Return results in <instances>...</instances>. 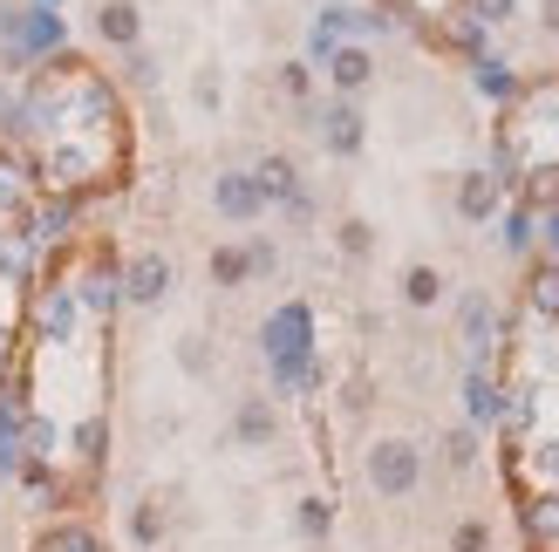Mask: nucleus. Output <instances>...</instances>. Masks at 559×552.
Returning a JSON list of instances; mask_svg holds the SVG:
<instances>
[{"label": "nucleus", "mask_w": 559, "mask_h": 552, "mask_svg": "<svg viewBox=\"0 0 559 552\" xmlns=\"http://www.w3.org/2000/svg\"><path fill=\"white\" fill-rule=\"evenodd\" d=\"M457 321H464V341H471V348H485V341H491V308H485L478 293L464 300V314H457Z\"/></svg>", "instance_id": "a211bd4d"}, {"label": "nucleus", "mask_w": 559, "mask_h": 552, "mask_svg": "<svg viewBox=\"0 0 559 552\" xmlns=\"http://www.w3.org/2000/svg\"><path fill=\"white\" fill-rule=\"evenodd\" d=\"M457 212L471 218V226H485V218L498 212V178H491V171H464V184H457Z\"/></svg>", "instance_id": "1a4fd4ad"}, {"label": "nucleus", "mask_w": 559, "mask_h": 552, "mask_svg": "<svg viewBox=\"0 0 559 552\" xmlns=\"http://www.w3.org/2000/svg\"><path fill=\"white\" fill-rule=\"evenodd\" d=\"M130 82H157V62H151L144 48H130Z\"/></svg>", "instance_id": "a878e982"}, {"label": "nucleus", "mask_w": 559, "mask_h": 552, "mask_svg": "<svg viewBox=\"0 0 559 552\" xmlns=\"http://www.w3.org/2000/svg\"><path fill=\"white\" fill-rule=\"evenodd\" d=\"M506 245H512V253H525V245H533V205H519V212L506 218Z\"/></svg>", "instance_id": "5701e85b"}, {"label": "nucleus", "mask_w": 559, "mask_h": 552, "mask_svg": "<svg viewBox=\"0 0 559 552\" xmlns=\"http://www.w3.org/2000/svg\"><path fill=\"white\" fill-rule=\"evenodd\" d=\"M334 245H342L348 260H369V253H376V226H369V218H342V232H334Z\"/></svg>", "instance_id": "dca6fc26"}, {"label": "nucleus", "mask_w": 559, "mask_h": 552, "mask_svg": "<svg viewBox=\"0 0 559 552\" xmlns=\"http://www.w3.org/2000/svg\"><path fill=\"white\" fill-rule=\"evenodd\" d=\"M233 436H239L246 451H266L273 436H280V417H273V403H266V396H246V403H239V417H233Z\"/></svg>", "instance_id": "0eeeda50"}, {"label": "nucleus", "mask_w": 559, "mask_h": 552, "mask_svg": "<svg viewBox=\"0 0 559 552\" xmlns=\"http://www.w3.org/2000/svg\"><path fill=\"white\" fill-rule=\"evenodd\" d=\"M178 369H185V375H205V369H212L205 335H178Z\"/></svg>", "instance_id": "412c9836"}, {"label": "nucleus", "mask_w": 559, "mask_h": 552, "mask_svg": "<svg viewBox=\"0 0 559 552\" xmlns=\"http://www.w3.org/2000/svg\"><path fill=\"white\" fill-rule=\"evenodd\" d=\"M103 451H109V423H103V417H90V423H75V457L90 464V471H96V464H103Z\"/></svg>", "instance_id": "2eb2a0df"}, {"label": "nucleus", "mask_w": 559, "mask_h": 552, "mask_svg": "<svg viewBox=\"0 0 559 552\" xmlns=\"http://www.w3.org/2000/svg\"><path fill=\"white\" fill-rule=\"evenodd\" d=\"M328 75H334V89L355 103V96L376 82V55H369V48H334V55H328Z\"/></svg>", "instance_id": "423d86ee"}, {"label": "nucleus", "mask_w": 559, "mask_h": 552, "mask_svg": "<svg viewBox=\"0 0 559 552\" xmlns=\"http://www.w3.org/2000/svg\"><path fill=\"white\" fill-rule=\"evenodd\" d=\"M451 552H491V526H485V518H457V526H451Z\"/></svg>", "instance_id": "6ab92c4d"}, {"label": "nucleus", "mask_w": 559, "mask_h": 552, "mask_svg": "<svg viewBox=\"0 0 559 552\" xmlns=\"http://www.w3.org/2000/svg\"><path fill=\"white\" fill-rule=\"evenodd\" d=\"M539 27H546V35H559V0H539Z\"/></svg>", "instance_id": "bb28decb"}, {"label": "nucleus", "mask_w": 559, "mask_h": 552, "mask_svg": "<svg viewBox=\"0 0 559 552\" xmlns=\"http://www.w3.org/2000/svg\"><path fill=\"white\" fill-rule=\"evenodd\" d=\"M361 471H369L376 499H409V491L424 484V451H416L409 436H376L369 457H361Z\"/></svg>", "instance_id": "f257e3e1"}, {"label": "nucleus", "mask_w": 559, "mask_h": 552, "mask_svg": "<svg viewBox=\"0 0 559 552\" xmlns=\"http://www.w3.org/2000/svg\"><path fill=\"white\" fill-rule=\"evenodd\" d=\"M294 526H300L307 539H321V532L334 526V512H328V499H300V512H294Z\"/></svg>", "instance_id": "aec40b11"}, {"label": "nucleus", "mask_w": 559, "mask_h": 552, "mask_svg": "<svg viewBox=\"0 0 559 552\" xmlns=\"http://www.w3.org/2000/svg\"><path fill=\"white\" fill-rule=\"evenodd\" d=\"M280 89H287V96H307V62H287V69H280Z\"/></svg>", "instance_id": "393cba45"}, {"label": "nucleus", "mask_w": 559, "mask_h": 552, "mask_svg": "<svg viewBox=\"0 0 559 552\" xmlns=\"http://www.w3.org/2000/svg\"><path fill=\"white\" fill-rule=\"evenodd\" d=\"M443 464H451V471H471V464H478V430H451V436H443Z\"/></svg>", "instance_id": "f3484780"}, {"label": "nucleus", "mask_w": 559, "mask_h": 552, "mask_svg": "<svg viewBox=\"0 0 559 552\" xmlns=\"http://www.w3.org/2000/svg\"><path fill=\"white\" fill-rule=\"evenodd\" d=\"M478 89H491V96H506V89H512V75H506V62H478Z\"/></svg>", "instance_id": "b1692460"}, {"label": "nucleus", "mask_w": 559, "mask_h": 552, "mask_svg": "<svg viewBox=\"0 0 559 552\" xmlns=\"http://www.w3.org/2000/svg\"><path fill=\"white\" fill-rule=\"evenodd\" d=\"M253 184H260V199H266V205H287L294 191H300V178H294V157H287V151H266V157L253 164Z\"/></svg>", "instance_id": "6e6552de"}, {"label": "nucleus", "mask_w": 559, "mask_h": 552, "mask_svg": "<svg viewBox=\"0 0 559 552\" xmlns=\"http://www.w3.org/2000/svg\"><path fill=\"white\" fill-rule=\"evenodd\" d=\"M525 308L539 321H559V260H539L533 280H525Z\"/></svg>", "instance_id": "9d476101"}, {"label": "nucleus", "mask_w": 559, "mask_h": 552, "mask_svg": "<svg viewBox=\"0 0 559 552\" xmlns=\"http://www.w3.org/2000/svg\"><path fill=\"white\" fill-rule=\"evenodd\" d=\"M519 14V0H471V21H478V27H506Z\"/></svg>", "instance_id": "4be33fe9"}, {"label": "nucleus", "mask_w": 559, "mask_h": 552, "mask_svg": "<svg viewBox=\"0 0 559 552\" xmlns=\"http://www.w3.org/2000/svg\"><path fill=\"white\" fill-rule=\"evenodd\" d=\"M539 239H546V245H552V253H559V205L546 212V232H539Z\"/></svg>", "instance_id": "cd10ccee"}, {"label": "nucleus", "mask_w": 559, "mask_h": 552, "mask_svg": "<svg viewBox=\"0 0 559 552\" xmlns=\"http://www.w3.org/2000/svg\"><path fill=\"white\" fill-rule=\"evenodd\" d=\"M321 144L334 151V157H355L361 151V109L342 96V103H328V117H321Z\"/></svg>", "instance_id": "39448f33"}, {"label": "nucleus", "mask_w": 559, "mask_h": 552, "mask_svg": "<svg viewBox=\"0 0 559 552\" xmlns=\"http://www.w3.org/2000/svg\"><path fill=\"white\" fill-rule=\"evenodd\" d=\"M123 526H130V539H136V545H157V539H164V505H157V499H136Z\"/></svg>", "instance_id": "ddd939ff"}, {"label": "nucleus", "mask_w": 559, "mask_h": 552, "mask_svg": "<svg viewBox=\"0 0 559 552\" xmlns=\"http://www.w3.org/2000/svg\"><path fill=\"white\" fill-rule=\"evenodd\" d=\"M212 205H218V218H233V226H253V218L266 212L253 171H218L212 178Z\"/></svg>", "instance_id": "7ed1b4c3"}, {"label": "nucleus", "mask_w": 559, "mask_h": 552, "mask_svg": "<svg viewBox=\"0 0 559 552\" xmlns=\"http://www.w3.org/2000/svg\"><path fill=\"white\" fill-rule=\"evenodd\" d=\"M212 280H218V287H246V280H253L246 245H218V253H212Z\"/></svg>", "instance_id": "f8f14e48"}, {"label": "nucleus", "mask_w": 559, "mask_h": 552, "mask_svg": "<svg viewBox=\"0 0 559 552\" xmlns=\"http://www.w3.org/2000/svg\"><path fill=\"white\" fill-rule=\"evenodd\" d=\"M403 300H409V308H437V300H443V273L437 266H403Z\"/></svg>", "instance_id": "9b49d317"}, {"label": "nucleus", "mask_w": 559, "mask_h": 552, "mask_svg": "<svg viewBox=\"0 0 559 552\" xmlns=\"http://www.w3.org/2000/svg\"><path fill=\"white\" fill-rule=\"evenodd\" d=\"M464 409H471V417H498V382L485 375V369H471V382H464Z\"/></svg>", "instance_id": "4468645a"}, {"label": "nucleus", "mask_w": 559, "mask_h": 552, "mask_svg": "<svg viewBox=\"0 0 559 552\" xmlns=\"http://www.w3.org/2000/svg\"><path fill=\"white\" fill-rule=\"evenodd\" d=\"M123 300H130V308H157V300L164 293H171V260H164L157 253V245H144V253H136L130 266H123Z\"/></svg>", "instance_id": "f03ea898"}, {"label": "nucleus", "mask_w": 559, "mask_h": 552, "mask_svg": "<svg viewBox=\"0 0 559 552\" xmlns=\"http://www.w3.org/2000/svg\"><path fill=\"white\" fill-rule=\"evenodd\" d=\"M96 35L109 41V48H144V8H136V0H103L96 8Z\"/></svg>", "instance_id": "20e7f679"}]
</instances>
